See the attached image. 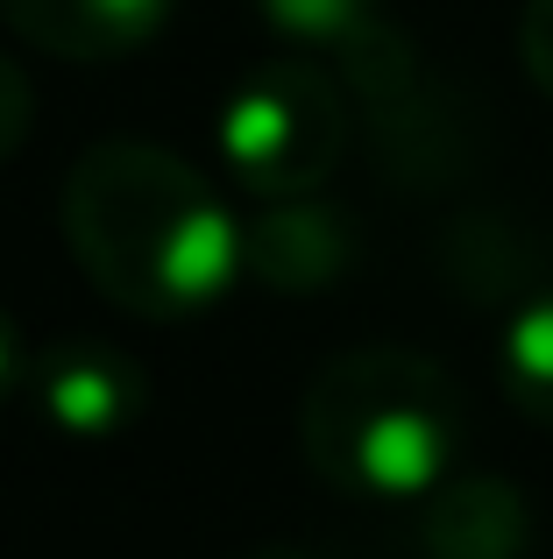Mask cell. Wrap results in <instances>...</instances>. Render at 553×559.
<instances>
[{
    "label": "cell",
    "mask_w": 553,
    "mask_h": 559,
    "mask_svg": "<svg viewBox=\"0 0 553 559\" xmlns=\"http://www.w3.org/2000/svg\"><path fill=\"white\" fill-rule=\"evenodd\" d=\"M256 14L291 50H327V57H355L376 36H390L384 0H256Z\"/></svg>",
    "instance_id": "cell-9"
},
{
    "label": "cell",
    "mask_w": 553,
    "mask_h": 559,
    "mask_svg": "<svg viewBox=\"0 0 553 559\" xmlns=\"http://www.w3.org/2000/svg\"><path fill=\"white\" fill-rule=\"evenodd\" d=\"M242 559H305L298 546H263V552H242Z\"/></svg>",
    "instance_id": "cell-13"
},
{
    "label": "cell",
    "mask_w": 553,
    "mask_h": 559,
    "mask_svg": "<svg viewBox=\"0 0 553 559\" xmlns=\"http://www.w3.org/2000/svg\"><path fill=\"white\" fill-rule=\"evenodd\" d=\"M178 0H0V22L28 50L71 57V64H114L150 50L170 28Z\"/></svg>",
    "instance_id": "cell-6"
},
{
    "label": "cell",
    "mask_w": 553,
    "mask_h": 559,
    "mask_svg": "<svg viewBox=\"0 0 553 559\" xmlns=\"http://www.w3.org/2000/svg\"><path fill=\"white\" fill-rule=\"evenodd\" d=\"M469 404L419 347H348L298 404V447L327 489L355 503H426L461 461Z\"/></svg>",
    "instance_id": "cell-2"
},
{
    "label": "cell",
    "mask_w": 553,
    "mask_h": 559,
    "mask_svg": "<svg viewBox=\"0 0 553 559\" xmlns=\"http://www.w3.org/2000/svg\"><path fill=\"white\" fill-rule=\"evenodd\" d=\"M426 559H532V503L504 475H447L419 503Z\"/></svg>",
    "instance_id": "cell-7"
},
{
    "label": "cell",
    "mask_w": 553,
    "mask_h": 559,
    "mask_svg": "<svg viewBox=\"0 0 553 559\" xmlns=\"http://www.w3.org/2000/svg\"><path fill=\"white\" fill-rule=\"evenodd\" d=\"M362 255V234L341 205H327L319 191L305 199H270L263 213L242 219V276L276 290V298H313L333 290Z\"/></svg>",
    "instance_id": "cell-5"
},
{
    "label": "cell",
    "mask_w": 553,
    "mask_h": 559,
    "mask_svg": "<svg viewBox=\"0 0 553 559\" xmlns=\"http://www.w3.org/2000/svg\"><path fill=\"white\" fill-rule=\"evenodd\" d=\"M497 390L518 418L553 425V284L511 305L497 333Z\"/></svg>",
    "instance_id": "cell-8"
},
{
    "label": "cell",
    "mask_w": 553,
    "mask_h": 559,
    "mask_svg": "<svg viewBox=\"0 0 553 559\" xmlns=\"http://www.w3.org/2000/svg\"><path fill=\"white\" fill-rule=\"evenodd\" d=\"M28 382V355H22V326H14L8 312H0V404H8L14 390Z\"/></svg>",
    "instance_id": "cell-12"
},
{
    "label": "cell",
    "mask_w": 553,
    "mask_h": 559,
    "mask_svg": "<svg viewBox=\"0 0 553 559\" xmlns=\"http://www.w3.org/2000/svg\"><path fill=\"white\" fill-rule=\"evenodd\" d=\"M28 114H36L28 107V79H22V64L0 50V164L28 142Z\"/></svg>",
    "instance_id": "cell-11"
},
{
    "label": "cell",
    "mask_w": 553,
    "mask_h": 559,
    "mask_svg": "<svg viewBox=\"0 0 553 559\" xmlns=\"http://www.w3.org/2000/svg\"><path fill=\"white\" fill-rule=\"evenodd\" d=\"M28 396H36V418L50 425L71 447H107V439L136 432L142 411H150V376L128 355L121 341H99V333H64L28 361Z\"/></svg>",
    "instance_id": "cell-4"
},
{
    "label": "cell",
    "mask_w": 553,
    "mask_h": 559,
    "mask_svg": "<svg viewBox=\"0 0 553 559\" xmlns=\"http://www.w3.org/2000/svg\"><path fill=\"white\" fill-rule=\"evenodd\" d=\"M221 164L256 205L305 199L348 156V99L305 50L263 57L221 107Z\"/></svg>",
    "instance_id": "cell-3"
},
{
    "label": "cell",
    "mask_w": 553,
    "mask_h": 559,
    "mask_svg": "<svg viewBox=\"0 0 553 559\" xmlns=\"http://www.w3.org/2000/svg\"><path fill=\"white\" fill-rule=\"evenodd\" d=\"M64 241L99 298L156 326L207 312L242 284V219L156 142H93L71 164Z\"/></svg>",
    "instance_id": "cell-1"
},
{
    "label": "cell",
    "mask_w": 553,
    "mask_h": 559,
    "mask_svg": "<svg viewBox=\"0 0 553 559\" xmlns=\"http://www.w3.org/2000/svg\"><path fill=\"white\" fill-rule=\"evenodd\" d=\"M518 57H526V79L553 99V0H526V14H518Z\"/></svg>",
    "instance_id": "cell-10"
}]
</instances>
